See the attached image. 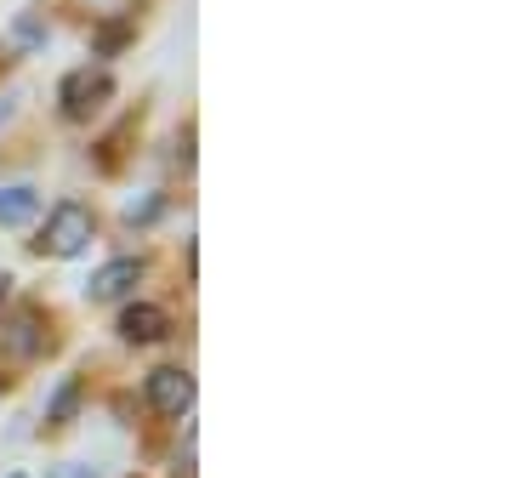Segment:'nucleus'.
I'll use <instances>...</instances> for the list:
<instances>
[{
	"mask_svg": "<svg viewBox=\"0 0 512 478\" xmlns=\"http://www.w3.org/2000/svg\"><path fill=\"white\" fill-rule=\"evenodd\" d=\"M177 160H183V171H194V120H183V131H177Z\"/></svg>",
	"mask_w": 512,
	"mask_h": 478,
	"instance_id": "f8f14e48",
	"label": "nucleus"
},
{
	"mask_svg": "<svg viewBox=\"0 0 512 478\" xmlns=\"http://www.w3.org/2000/svg\"><path fill=\"white\" fill-rule=\"evenodd\" d=\"M63 348V325L46 302H18L12 313H0V393L18 387V370L35 359H52Z\"/></svg>",
	"mask_w": 512,
	"mask_h": 478,
	"instance_id": "f257e3e1",
	"label": "nucleus"
},
{
	"mask_svg": "<svg viewBox=\"0 0 512 478\" xmlns=\"http://www.w3.org/2000/svg\"><path fill=\"white\" fill-rule=\"evenodd\" d=\"M92 239H97V211L92 205L86 200H57L52 217H46V228L29 239V251H35V257H52V262H69V257H80Z\"/></svg>",
	"mask_w": 512,
	"mask_h": 478,
	"instance_id": "f03ea898",
	"label": "nucleus"
},
{
	"mask_svg": "<svg viewBox=\"0 0 512 478\" xmlns=\"http://www.w3.org/2000/svg\"><path fill=\"white\" fill-rule=\"evenodd\" d=\"M143 274H148L143 257H114V262H103V268L86 279V296H92V302H120L126 291L143 285Z\"/></svg>",
	"mask_w": 512,
	"mask_h": 478,
	"instance_id": "423d86ee",
	"label": "nucleus"
},
{
	"mask_svg": "<svg viewBox=\"0 0 512 478\" xmlns=\"http://www.w3.org/2000/svg\"><path fill=\"white\" fill-rule=\"evenodd\" d=\"M143 399H148V410H154V416L177 422V416H188V410H194V376H188L183 365H160V370H148Z\"/></svg>",
	"mask_w": 512,
	"mask_h": 478,
	"instance_id": "20e7f679",
	"label": "nucleus"
},
{
	"mask_svg": "<svg viewBox=\"0 0 512 478\" xmlns=\"http://www.w3.org/2000/svg\"><path fill=\"white\" fill-rule=\"evenodd\" d=\"M12 35H18V46H46V29H40L35 18H18V29H12Z\"/></svg>",
	"mask_w": 512,
	"mask_h": 478,
	"instance_id": "ddd939ff",
	"label": "nucleus"
},
{
	"mask_svg": "<svg viewBox=\"0 0 512 478\" xmlns=\"http://www.w3.org/2000/svg\"><path fill=\"white\" fill-rule=\"evenodd\" d=\"M114 97V74L109 69H69L63 74V86H57V114L69 120V126H86L92 114H103V103Z\"/></svg>",
	"mask_w": 512,
	"mask_h": 478,
	"instance_id": "7ed1b4c3",
	"label": "nucleus"
},
{
	"mask_svg": "<svg viewBox=\"0 0 512 478\" xmlns=\"http://www.w3.org/2000/svg\"><path fill=\"white\" fill-rule=\"evenodd\" d=\"M6 296H12V274H6V268H0V302H6Z\"/></svg>",
	"mask_w": 512,
	"mask_h": 478,
	"instance_id": "2eb2a0df",
	"label": "nucleus"
},
{
	"mask_svg": "<svg viewBox=\"0 0 512 478\" xmlns=\"http://www.w3.org/2000/svg\"><path fill=\"white\" fill-rule=\"evenodd\" d=\"M86 399V376H63V387L52 393V405H46V433H63L74 422V410Z\"/></svg>",
	"mask_w": 512,
	"mask_h": 478,
	"instance_id": "1a4fd4ad",
	"label": "nucleus"
},
{
	"mask_svg": "<svg viewBox=\"0 0 512 478\" xmlns=\"http://www.w3.org/2000/svg\"><path fill=\"white\" fill-rule=\"evenodd\" d=\"M120 342L126 348H154V342H165L171 336V313L165 308H154V302H131L126 313H120Z\"/></svg>",
	"mask_w": 512,
	"mask_h": 478,
	"instance_id": "0eeeda50",
	"label": "nucleus"
},
{
	"mask_svg": "<svg viewBox=\"0 0 512 478\" xmlns=\"http://www.w3.org/2000/svg\"><path fill=\"white\" fill-rule=\"evenodd\" d=\"M137 131H143V109H126L109 131H103V137H97L92 166L103 171V177H114V171L126 166V154H131V143H137Z\"/></svg>",
	"mask_w": 512,
	"mask_h": 478,
	"instance_id": "39448f33",
	"label": "nucleus"
},
{
	"mask_svg": "<svg viewBox=\"0 0 512 478\" xmlns=\"http://www.w3.org/2000/svg\"><path fill=\"white\" fill-rule=\"evenodd\" d=\"M6 63H12V57H0V74H6Z\"/></svg>",
	"mask_w": 512,
	"mask_h": 478,
	"instance_id": "dca6fc26",
	"label": "nucleus"
},
{
	"mask_svg": "<svg viewBox=\"0 0 512 478\" xmlns=\"http://www.w3.org/2000/svg\"><path fill=\"white\" fill-rule=\"evenodd\" d=\"M137 40V12H114L92 29V57H120Z\"/></svg>",
	"mask_w": 512,
	"mask_h": 478,
	"instance_id": "6e6552de",
	"label": "nucleus"
},
{
	"mask_svg": "<svg viewBox=\"0 0 512 478\" xmlns=\"http://www.w3.org/2000/svg\"><path fill=\"white\" fill-rule=\"evenodd\" d=\"M40 217V194L35 188H0V228H23V222Z\"/></svg>",
	"mask_w": 512,
	"mask_h": 478,
	"instance_id": "9d476101",
	"label": "nucleus"
},
{
	"mask_svg": "<svg viewBox=\"0 0 512 478\" xmlns=\"http://www.w3.org/2000/svg\"><path fill=\"white\" fill-rule=\"evenodd\" d=\"M46 478H103V473H97L92 461H63V467H52Z\"/></svg>",
	"mask_w": 512,
	"mask_h": 478,
	"instance_id": "4468645a",
	"label": "nucleus"
},
{
	"mask_svg": "<svg viewBox=\"0 0 512 478\" xmlns=\"http://www.w3.org/2000/svg\"><path fill=\"white\" fill-rule=\"evenodd\" d=\"M165 211V194H143V200L126 205V228H148V222H160Z\"/></svg>",
	"mask_w": 512,
	"mask_h": 478,
	"instance_id": "9b49d317",
	"label": "nucleus"
},
{
	"mask_svg": "<svg viewBox=\"0 0 512 478\" xmlns=\"http://www.w3.org/2000/svg\"><path fill=\"white\" fill-rule=\"evenodd\" d=\"M6 478H29V473H6Z\"/></svg>",
	"mask_w": 512,
	"mask_h": 478,
	"instance_id": "f3484780",
	"label": "nucleus"
}]
</instances>
